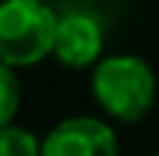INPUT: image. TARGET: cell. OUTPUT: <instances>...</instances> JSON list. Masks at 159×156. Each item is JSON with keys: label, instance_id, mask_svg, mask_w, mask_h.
I'll return each mask as SVG.
<instances>
[{"label": "cell", "instance_id": "6da1fadb", "mask_svg": "<svg viewBox=\"0 0 159 156\" xmlns=\"http://www.w3.org/2000/svg\"><path fill=\"white\" fill-rule=\"evenodd\" d=\"M156 74L141 55H104L92 71V95L107 117L141 122L156 101Z\"/></svg>", "mask_w": 159, "mask_h": 156}, {"label": "cell", "instance_id": "7a4b0ae2", "mask_svg": "<svg viewBox=\"0 0 159 156\" xmlns=\"http://www.w3.org/2000/svg\"><path fill=\"white\" fill-rule=\"evenodd\" d=\"M55 12L43 0H0V61L34 67L55 46Z\"/></svg>", "mask_w": 159, "mask_h": 156}, {"label": "cell", "instance_id": "3957f363", "mask_svg": "<svg viewBox=\"0 0 159 156\" xmlns=\"http://www.w3.org/2000/svg\"><path fill=\"white\" fill-rule=\"evenodd\" d=\"M40 156H119V144L104 119L70 117L43 138Z\"/></svg>", "mask_w": 159, "mask_h": 156}, {"label": "cell", "instance_id": "277c9868", "mask_svg": "<svg viewBox=\"0 0 159 156\" xmlns=\"http://www.w3.org/2000/svg\"><path fill=\"white\" fill-rule=\"evenodd\" d=\"M101 49H104V31H101V21L95 16L67 12L58 19L52 55L64 67H74V71L92 67L101 61Z\"/></svg>", "mask_w": 159, "mask_h": 156}, {"label": "cell", "instance_id": "5b68a950", "mask_svg": "<svg viewBox=\"0 0 159 156\" xmlns=\"http://www.w3.org/2000/svg\"><path fill=\"white\" fill-rule=\"evenodd\" d=\"M43 141H37L34 132L21 126H3L0 129V156H40Z\"/></svg>", "mask_w": 159, "mask_h": 156}, {"label": "cell", "instance_id": "8992f818", "mask_svg": "<svg viewBox=\"0 0 159 156\" xmlns=\"http://www.w3.org/2000/svg\"><path fill=\"white\" fill-rule=\"evenodd\" d=\"M19 104H21V86L16 77V67L0 61V129L16 119Z\"/></svg>", "mask_w": 159, "mask_h": 156}, {"label": "cell", "instance_id": "52a82bcc", "mask_svg": "<svg viewBox=\"0 0 159 156\" xmlns=\"http://www.w3.org/2000/svg\"><path fill=\"white\" fill-rule=\"evenodd\" d=\"M43 3H49V0H43Z\"/></svg>", "mask_w": 159, "mask_h": 156}, {"label": "cell", "instance_id": "ba28073f", "mask_svg": "<svg viewBox=\"0 0 159 156\" xmlns=\"http://www.w3.org/2000/svg\"><path fill=\"white\" fill-rule=\"evenodd\" d=\"M156 156H159V153H156Z\"/></svg>", "mask_w": 159, "mask_h": 156}]
</instances>
